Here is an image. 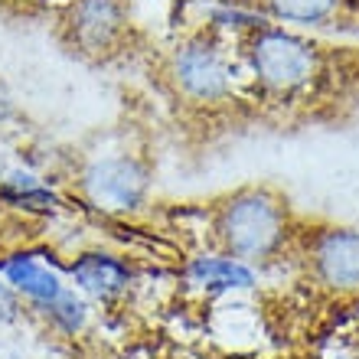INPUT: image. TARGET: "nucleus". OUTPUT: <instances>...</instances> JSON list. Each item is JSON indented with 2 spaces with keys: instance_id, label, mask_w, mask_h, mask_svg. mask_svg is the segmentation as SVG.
I'll return each mask as SVG.
<instances>
[{
  "instance_id": "obj_1",
  "label": "nucleus",
  "mask_w": 359,
  "mask_h": 359,
  "mask_svg": "<svg viewBox=\"0 0 359 359\" xmlns=\"http://www.w3.org/2000/svg\"><path fill=\"white\" fill-rule=\"evenodd\" d=\"M144 72L187 147L216 151L252 134L242 59L222 27L206 23L154 49Z\"/></svg>"
},
{
  "instance_id": "obj_2",
  "label": "nucleus",
  "mask_w": 359,
  "mask_h": 359,
  "mask_svg": "<svg viewBox=\"0 0 359 359\" xmlns=\"http://www.w3.org/2000/svg\"><path fill=\"white\" fill-rule=\"evenodd\" d=\"M199 216L209 252L252 271L291 265L307 222L291 193L271 180H245L219 189L203 203Z\"/></svg>"
},
{
  "instance_id": "obj_3",
  "label": "nucleus",
  "mask_w": 359,
  "mask_h": 359,
  "mask_svg": "<svg viewBox=\"0 0 359 359\" xmlns=\"http://www.w3.org/2000/svg\"><path fill=\"white\" fill-rule=\"evenodd\" d=\"M59 43L76 62L95 69L144 66L154 53L141 46L124 0H72L59 20Z\"/></svg>"
},
{
  "instance_id": "obj_4",
  "label": "nucleus",
  "mask_w": 359,
  "mask_h": 359,
  "mask_svg": "<svg viewBox=\"0 0 359 359\" xmlns=\"http://www.w3.org/2000/svg\"><path fill=\"white\" fill-rule=\"evenodd\" d=\"M157 167L144 151H108L76 170L79 196L104 212H137L147 206Z\"/></svg>"
},
{
  "instance_id": "obj_5",
  "label": "nucleus",
  "mask_w": 359,
  "mask_h": 359,
  "mask_svg": "<svg viewBox=\"0 0 359 359\" xmlns=\"http://www.w3.org/2000/svg\"><path fill=\"white\" fill-rule=\"evenodd\" d=\"M291 268L327 291H359V229L307 216Z\"/></svg>"
},
{
  "instance_id": "obj_6",
  "label": "nucleus",
  "mask_w": 359,
  "mask_h": 359,
  "mask_svg": "<svg viewBox=\"0 0 359 359\" xmlns=\"http://www.w3.org/2000/svg\"><path fill=\"white\" fill-rule=\"evenodd\" d=\"M66 274H69V284L79 294L95 297V301H111V297L128 291V284L134 281V268L128 265V258L104 252V248L79 252L76 262L66 265Z\"/></svg>"
},
{
  "instance_id": "obj_7",
  "label": "nucleus",
  "mask_w": 359,
  "mask_h": 359,
  "mask_svg": "<svg viewBox=\"0 0 359 359\" xmlns=\"http://www.w3.org/2000/svg\"><path fill=\"white\" fill-rule=\"evenodd\" d=\"M4 281H7L23 301L33 304L39 313L46 311L49 304L69 287L66 278H62L56 268H49L46 262H39L36 255L10 258L7 265H4Z\"/></svg>"
},
{
  "instance_id": "obj_8",
  "label": "nucleus",
  "mask_w": 359,
  "mask_h": 359,
  "mask_svg": "<svg viewBox=\"0 0 359 359\" xmlns=\"http://www.w3.org/2000/svg\"><path fill=\"white\" fill-rule=\"evenodd\" d=\"M49 317V320L56 323L59 330H66V333H76L86 327L88 320V304H86V294H79L72 284H69L66 291L59 294L56 301L49 304L46 311H43Z\"/></svg>"
}]
</instances>
